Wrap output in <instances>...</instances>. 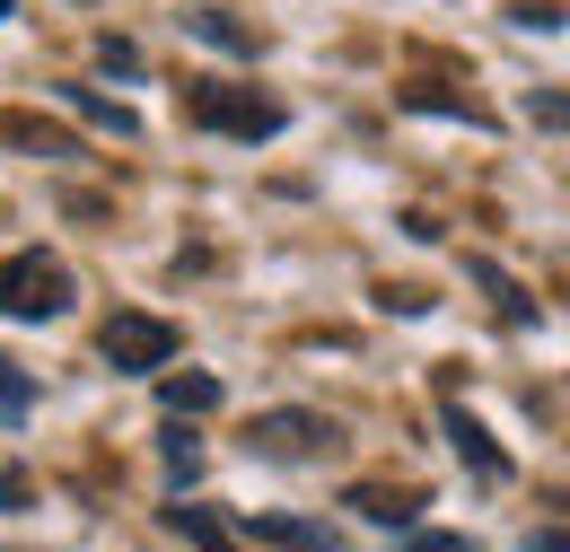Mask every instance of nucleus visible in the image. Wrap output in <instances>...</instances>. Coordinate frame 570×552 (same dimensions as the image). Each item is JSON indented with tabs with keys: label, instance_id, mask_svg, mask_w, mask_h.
Returning <instances> with one entry per match:
<instances>
[{
	"label": "nucleus",
	"instance_id": "obj_1",
	"mask_svg": "<svg viewBox=\"0 0 570 552\" xmlns=\"http://www.w3.org/2000/svg\"><path fill=\"white\" fill-rule=\"evenodd\" d=\"M185 124H203V132H228V140H273L289 124L282 97H264V88H228V79H185Z\"/></svg>",
	"mask_w": 570,
	"mask_h": 552
},
{
	"label": "nucleus",
	"instance_id": "obj_2",
	"mask_svg": "<svg viewBox=\"0 0 570 552\" xmlns=\"http://www.w3.org/2000/svg\"><path fill=\"white\" fill-rule=\"evenodd\" d=\"M79 280L62 255H45V246H18L9 264H0V316H18V325H45V316H71Z\"/></svg>",
	"mask_w": 570,
	"mask_h": 552
},
{
	"label": "nucleus",
	"instance_id": "obj_3",
	"mask_svg": "<svg viewBox=\"0 0 570 552\" xmlns=\"http://www.w3.org/2000/svg\"><path fill=\"white\" fill-rule=\"evenodd\" d=\"M97 351H106V368L149 377V368H167V359H176V325H167V316H141V307H124V316H106Z\"/></svg>",
	"mask_w": 570,
	"mask_h": 552
},
{
	"label": "nucleus",
	"instance_id": "obj_4",
	"mask_svg": "<svg viewBox=\"0 0 570 552\" xmlns=\"http://www.w3.org/2000/svg\"><path fill=\"white\" fill-rule=\"evenodd\" d=\"M325 438H334V421H325V413H264L255 430H246V447H255V456H273V465H298V456H316Z\"/></svg>",
	"mask_w": 570,
	"mask_h": 552
},
{
	"label": "nucleus",
	"instance_id": "obj_5",
	"mask_svg": "<svg viewBox=\"0 0 570 552\" xmlns=\"http://www.w3.org/2000/svg\"><path fill=\"white\" fill-rule=\"evenodd\" d=\"M448 447H456V456L474 465V483H509V456L492 447V430L465 413V404H448Z\"/></svg>",
	"mask_w": 570,
	"mask_h": 552
},
{
	"label": "nucleus",
	"instance_id": "obj_6",
	"mask_svg": "<svg viewBox=\"0 0 570 552\" xmlns=\"http://www.w3.org/2000/svg\"><path fill=\"white\" fill-rule=\"evenodd\" d=\"M228 535H246V544H273V552H334V544H325V526H307V518H237Z\"/></svg>",
	"mask_w": 570,
	"mask_h": 552
},
{
	"label": "nucleus",
	"instance_id": "obj_7",
	"mask_svg": "<svg viewBox=\"0 0 570 552\" xmlns=\"http://www.w3.org/2000/svg\"><path fill=\"white\" fill-rule=\"evenodd\" d=\"M158 395H167V413H219V377L212 368H176V377H158Z\"/></svg>",
	"mask_w": 570,
	"mask_h": 552
},
{
	"label": "nucleus",
	"instance_id": "obj_8",
	"mask_svg": "<svg viewBox=\"0 0 570 552\" xmlns=\"http://www.w3.org/2000/svg\"><path fill=\"white\" fill-rule=\"evenodd\" d=\"M465 273H474V280L500 298V316H509V325H535V316H544V307H535V298H527V289H518V280L492 264V255H465Z\"/></svg>",
	"mask_w": 570,
	"mask_h": 552
},
{
	"label": "nucleus",
	"instance_id": "obj_9",
	"mask_svg": "<svg viewBox=\"0 0 570 552\" xmlns=\"http://www.w3.org/2000/svg\"><path fill=\"white\" fill-rule=\"evenodd\" d=\"M158 456H167V483H176V491H194V483H203V438L185 430V413L167 421V438H158Z\"/></svg>",
	"mask_w": 570,
	"mask_h": 552
},
{
	"label": "nucleus",
	"instance_id": "obj_10",
	"mask_svg": "<svg viewBox=\"0 0 570 552\" xmlns=\"http://www.w3.org/2000/svg\"><path fill=\"white\" fill-rule=\"evenodd\" d=\"M352 509L368 518V526H395V535L422 518V500H413V491H377V483H360V491H352Z\"/></svg>",
	"mask_w": 570,
	"mask_h": 552
},
{
	"label": "nucleus",
	"instance_id": "obj_11",
	"mask_svg": "<svg viewBox=\"0 0 570 552\" xmlns=\"http://www.w3.org/2000/svg\"><path fill=\"white\" fill-rule=\"evenodd\" d=\"M185 27H194V36H203V45H219V53H264V36H255V27H237V18H228V9H194V18H185Z\"/></svg>",
	"mask_w": 570,
	"mask_h": 552
},
{
	"label": "nucleus",
	"instance_id": "obj_12",
	"mask_svg": "<svg viewBox=\"0 0 570 552\" xmlns=\"http://www.w3.org/2000/svg\"><path fill=\"white\" fill-rule=\"evenodd\" d=\"M62 97H71V106L88 115V124H97V132H115V140H132V132H141V124H132V106H106L97 88H62Z\"/></svg>",
	"mask_w": 570,
	"mask_h": 552
},
{
	"label": "nucleus",
	"instance_id": "obj_13",
	"mask_svg": "<svg viewBox=\"0 0 570 552\" xmlns=\"http://www.w3.org/2000/svg\"><path fill=\"white\" fill-rule=\"evenodd\" d=\"M27 413H36V377L18 359H0V421H27Z\"/></svg>",
	"mask_w": 570,
	"mask_h": 552
},
{
	"label": "nucleus",
	"instance_id": "obj_14",
	"mask_svg": "<svg viewBox=\"0 0 570 552\" xmlns=\"http://www.w3.org/2000/svg\"><path fill=\"white\" fill-rule=\"evenodd\" d=\"M404 106H422V115H465V124H492L483 106H465V97H439V88H404Z\"/></svg>",
	"mask_w": 570,
	"mask_h": 552
},
{
	"label": "nucleus",
	"instance_id": "obj_15",
	"mask_svg": "<svg viewBox=\"0 0 570 552\" xmlns=\"http://www.w3.org/2000/svg\"><path fill=\"white\" fill-rule=\"evenodd\" d=\"M97 62L115 70V79H141V45H124V36H97Z\"/></svg>",
	"mask_w": 570,
	"mask_h": 552
},
{
	"label": "nucleus",
	"instance_id": "obj_16",
	"mask_svg": "<svg viewBox=\"0 0 570 552\" xmlns=\"http://www.w3.org/2000/svg\"><path fill=\"white\" fill-rule=\"evenodd\" d=\"M404 552H474L465 535H422V526H404Z\"/></svg>",
	"mask_w": 570,
	"mask_h": 552
},
{
	"label": "nucleus",
	"instance_id": "obj_17",
	"mask_svg": "<svg viewBox=\"0 0 570 552\" xmlns=\"http://www.w3.org/2000/svg\"><path fill=\"white\" fill-rule=\"evenodd\" d=\"M27 500H36V483H27L18 465H0V509H27Z\"/></svg>",
	"mask_w": 570,
	"mask_h": 552
},
{
	"label": "nucleus",
	"instance_id": "obj_18",
	"mask_svg": "<svg viewBox=\"0 0 570 552\" xmlns=\"http://www.w3.org/2000/svg\"><path fill=\"white\" fill-rule=\"evenodd\" d=\"M527 552H570V535H562V518H553V526H535V535H527Z\"/></svg>",
	"mask_w": 570,
	"mask_h": 552
},
{
	"label": "nucleus",
	"instance_id": "obj_19",
	"mask_svg": "<svg viewBox=\"0 0 570 552\" xmlns=\"http://www.w3.org/2000/svg\"><path fill=\"white\" fill-rule=\"evenodd\" d=\"M194 552H237V535L219 526V535H194Z\"/></svg>",
	"mask_w": 570,
	"mask_h": 552
},
{
	"label": "nucleus",
	"instance_id": "obj_20",
	"mask_svg": "<svg viewBox=\"0 0 570 552\" xmlns=\"http://www.w3.org/2000/svg\"><path fill=\"white\" fill-rule=\"evenodd\" d=\"M0 18H9V0H0Z\"/></svg>",
	"mask_w": 570,
	"mask_h": 552
}]
</instances>
